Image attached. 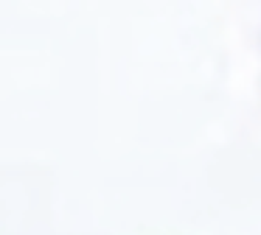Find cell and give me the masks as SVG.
I'll use <instances>...</instances> for the list:
<instances>
[]
</instances>
